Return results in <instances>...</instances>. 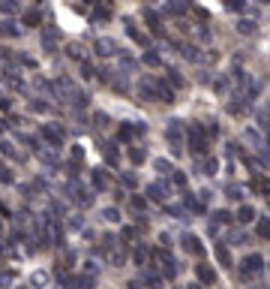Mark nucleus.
I'll return each mask as SVG.
<instances>
[{"label":"nucleus","mask_w":270,"mask_h":289,"mask_svg":"<svg viewBox=\"0 0 270 289\" xmlns=\"http://www.w3.org/2000/svg\"><path fill=\"white\" fill-rule=\"evenodd\" d=\"M21 144L27 151H39V139H33V136H21Z\"/></svg>","instance_id":"nucleus-40"},{"label":"nucleus","mask_w":270,"mask_h":289,"mask_svg":"<svg viewBox=\"0 0 270 289\" xmlns=\"http://www.w3.org/2000/svg\"><path fill=\"white\" fill-rule=\"evenodd\" d=\"M69 99H72V105H75V108H87V94H84V91H75Z\"/></svg>","instance_id":"nucleus-32"},{"label":"nucleus","mask_w":270,"mask_h":289,"mask_svg":"<svg viewBox=\"0 0 270 289\" xmlns=\"http://www.w3.org/2000/svg\"><path fill=\"white\" fill-rule=\"evenodd\" d=\"M108 259H111V265H117V268H120V265L126 262V250H111V253H108Z\"/></svg>","instance_id":"nucleus-34"},{"label":"nucleus","mask_w":270,"mask_h":289,"mask_svg":"<svg viewBox=\"0 0 270 289\" xmlns=\"http://www.w3.org/2000/svg\"><path fill=\"white\" fill-rule=\"evenodd\" d=\"M213 253H216L219 265H225V268H231V265H234V262H231V253H228V247H225V244H216V247H213Z\"/></svg>","instance_id":"nucleus-17"},{"label":"nucleus","mask_w":270,"mask_h":289,"mask_svg":"<svg viewBox=\"0 0 270 289\" xmlns=\"http://www.w3.org/2000/svg\"><path fill=\"white\" fill-rule=\"evenodd\" d=\"M255 232H258L261 241H270V217H261V223L255 226Z\"/></svg>","instance_id":"nucleus-28"},{"label":"nucleus","mask_w":270,"mask_h":289,"mask_svg":"<svg viewBox=\"0 0 270 289\" xmlns=\"http://www.w3.org/2000/svg\"><path fill=\"white\" fill-rule=\"evenodd\" d=\"M141 286H147V289H162V277L159 274H141Z\"/></svg>","instance_id":"nucleus-24"},{"label":"nucleus","mask_w":270,"mask_h":289,"mask_svg":"<svg viewBox=\"0 0 270 289\" xmlns=\"http://www.w3.org/2000/svg\"><path fill=\"white\" fill-rule=\"evenodd\" d=\"M144 18H147V27H150L153 36H162V21H159L156 12H153V9H144Z\"/></svg>","instance_id":"nucleus-14"},{"label":"nucleus","mask_w":270,"mask_h":289,"mask_svg":"<svg viewBox=\"0 0 270 289\" xmlns=\"http://www.w3.org/2000/svg\"><path fill=\"white\" fill-rule=\"evenodd\" d=\"M21 6L18 3H12V0H0V12H3V15H12V12H18Z\"/></svg>","instance_id":"nucleus-39"},{"label":"nucleus","mask_w":270,"mask_h":289,"mask_svg":"<svg viewBox=\"0 0 270 289\" xmlns=\"http://www.w3.org/2000/svg\"><path fill=\"white\" fill-rule=\"evenodd\" d=\"M216 166H219V163H216L213 157H204V169H201V172H204V175H213V172H216Z\"/></svg>","instance_id":"nucleus-42"},{"label":"nucleus","mask_w":270,"mask_h":289,"mask_svg":"<svg viewBox=\"0 0 270 289\" xmlns=\"http://www.w3.org/2000/svg\"><path fill=\"white\" fill-rule=\"evenodd\" d=\"M186 142H189V151L195 154V157H204L207 154V136H204V130H201V124H189V130H186Z\"/></svg>","instance_id":"nucleus-1"},{"label":"nucleus","mask_w":270,"mask_h":289,"mask_svg":"<svg viewBox=\"0 0 270 289\" xmlns=\"http://www.w3.org/2000/svg\"><path fill=\"white\" fill-rule=\"evenodd\" d=\"M0 154L9 157V160H21V151L15 148V144H12L9 139H0Z\"/></svg>","instance_id":"nucleus-16"},{"label":"nucleus","mask_w":270,"mask_h":289,"mask_svg":"<svg viewBox=\"0 0 270 289\" xmlns=\"http://www.w3.org/2000/svg\"><path fill=\"white\" fill-rule=\"evenodd\" d=\"M147 66H162V57L156 54V51H144V57H141Z\"/></svg>","instance_id":"nucleus-38"},{"label":"nucleus","mask_w":270,"mask_h":289,"mask_svg":"<svg viewBox=\"0 0 270 289\" xmlns=\"http://www.w3.org/2000/svg\"><path fill=\"white\" fill-rule=\"evenodd\" d=\"M9 60H12V57L6 54V48H0V66H9Z\"/></svg>","instance_id":"nucleus-49"},{"label":"nucleus","mask_w":270,"mask_h":289,"mask_svg":"<svg viewBox=\"0 0 270 289\" xmlns=\"http://www.w3.org/2000/svg\"><path fill=\"white\" fill-rule=\"evenodd\" d=\"M129 205H132L135 211H144V208H147V199H144V196H132V199H129Z\"/></svg>","instance_id":"nucleus-43"},{"label":"nucleus","mask_w":270,"mask_h":289,"mask_svg":"<svg viewBox=\"0 0 270 289\" xmlns=\"http://www.w3.org/2000/svg\"><path fill=\"white\" fill-rule=\"evenodd\" d=\"M30 283H33L36 289H48V286H51V274H48V271H33V274H30Z\"/></svg>","instance_id":"nucleus-15"},{"label":"nucleus","mask_w":270,"mask_h":289,"mask_svg":"<svg viewBox=\"0 0 270 289\" xmlns=\"http://www.w3.org/2000/svg\"><path fill=\"white\" fill-rule=\"evenodd\" d=\"M84 226V220H81V214H75L72 220H69V229H81Z\"/></svg>","instance_id":"nucleus-47"},{"label":"nucleus","mask_w":270,"mask_h":289,"mask_svg":"<svg viewBox=\"0 0 270 289\" xmlns=\"http://www.w3.org/2000/svg\"><path fill=\"white\" fill-rule=\"evenodd\" d=\"M21 21L30 24V27H33V24H42V12H39V9H27V12L21 15Z\"/></svg>","instance_id":"nucleus-27"},{"label":"nucleus","mask_w":270,"mask_h":289,"mask_svg":"<svg viewBox=\"0 0 270 289\" xmlns=\"http://www.w3.org/2000/svg\"><path fill=\"white\" fill-rule=\"evenodd\" d=\"M138 96L147 99V102L159 99V82H156V79H150V76H144V79L138 82Z\"/></svg>","instance_id":"nucleus-8"},{"label":"nucleus","mask_w":270,"mask_h":289,"mask_svg":"<svg viewBox=\"0 0 270 289\" xmlns=\"http://www.w3.org/2000/svg\"><path fill=\"white\" fill-rule=\"evenodd\" d=\"M144 160H147V151L138 148V144H132V148H129V163H132V166H141Z\"/></svg>","instance_id":"nucleus-22"},{"label":"nucleus","mask_w":270,"mask_h":289,"mask_svg":"<svg viewBox=\"0 0 270 289\" xmlns=\"http://www.w3.org/2000/svg\"><path fill=\"white\" fill-rule=\"evenodd\" d=\"M195 277H198V283H201V286H213V283H216V271H213L210 265H204V262H201V265H195Z\"/></svg>","instance_id":"nucleus-12"},{"label":"nucleus","mask_w":270,"mask_h":289,"mask_svg":"<svg viewBox=\"0 0 270 289\" xmlns=\"http://www.w3.org/2000/svg\"><path fill=\"white\" fill-rule=\"evenodd\" d=\"M159 99L162 102H174V88H168L165 82H159Z\"/></svg>","instance_id":"nucleus-33"},{"label":"nucleus","mask_w":270,"mask_h":289,"mask_svg":"<svg viewBox=\"0 0 270 289\" xmlns=\"http://www.w3.org/2000/svg\"><path fill=\"white\" fill-rule=\"evenodd\" d=\"M186 289H204V286H201V283H189Z\"/></svg>","instance_id":"nucleus-52"},{"label":"nucleus","mask_w":270,"mask_h":289,"mask_svg":"<svg viewBox=\"0 0 270 289\" xmlns=\"http://www.w3.org/2000/svg\"><path fill=\"white\" fill-rule=\"evenodd\" d=\"M180 54H183L186 60H201V51H198V46H192V43H183V46H180Z\"/></svg>","instance_id":"nucleus-20"},{"label":"nucleus","mask_w":270,"mask_h":289,"mask_svg":"<svg viewBox=\"0 0 270 289\" xmlns=\"http://www.w3.org/2000/svg\"><path fill=\"white\" fill-rule=\"evenodd\" d=\"M237 220H240V223H252V220H255V208H252V205H240V208H237Z\"/></svg>","instance_id":"nucleus-23"},{"label":"nucleus","mask_w":270,"mask_h":289,"mask_svg":"<svg viewBox=\"0 0 270 289\" xmlns=\"http://www.w3.org/2000/svg\"><path fill=\"white\" fill-rule=\"evenodd\" d=\"M243 139H246V142H258V133H255V130H246Z\"/></svg>","instance_id":"nucleus-51"},{"label":"nucleus","mask_w":270,"mask_h":289,"mask_svg":"<svg viewBox=\"0 0 270 289\" xmlns=\"http://www.w3.org/2000/svg\"><path fill=\"white\" fill-rule=\"evenodd\" d=\"M123 27H126V36H129V40H132V43H138L141 48H150V36H147L144 30H138L132 18H126V21H123Z\"/></svg>","instance_id":"nucleus-9"},{"label":"nucleus","mask_w":270,"mask_h":289,"mask_svg":"<svg viewBox=\"0 0 270 289\" xmlns=\"http://www.w3.org/2000/svg\"><path fill=\"white\" fill-rule=\"evenodd\" d=\"M168 196H171V184H168V181H153V184H147V199L165 205Z\"/></svg>","instance_id":"nucleus-6"},{"label":"nucleus","mask_w":270,"mask_h":289,"mask_svg":"<svg viewBox=\"0 0 270 289\" xmlns=\"http://www.w3.org/2000/svg\"><path fill=\"white\" fill-rule=\"evenodd\" d=\"M231 244H249V238L243 232H234V235H231Z\"/></svg>","instance_id":"nucleus-46"},{"label":"nucleus","mask_w":270,"mask_h":289,"mask_svg":"<svg viewBox=\"0 0 270 289\" xmlns=\"http://www.w3.org/2000/svg\"><path fill=\"white\" fill-rule=\"evenodd\" d=\"M99 217H102V220H105V223H120V211H117V208H114V205H108V208H102V211H99Z\"/></svg>","instance_id":"nucleus-19"},{"label":"nucleus","mask_w":270,"mask_h":289,"mask_svg":"<svg viewBox=\"0 0 270 289\" xmlns=\"http://www.w3.org/2000/svg\"><path fill=\"white\" fill-rule=\"evenodd\" d=\"M0 36H3V40H18V36H21V27H18L12 18H6V21H0Z\"/></svg>","instance_id":"nucleus-13"},{"label":"nucleus","mask_w":270,"mask_h":289,"mask_svg":"<svg viewBox=\"0 0 270 289\" xmlns=\"http://www.w3.org/2000/svg\"><path fill=\"white\" fill-rule=\"evenodd\" d=\"M0 108H3V112H9V108H12V99H9V96H0Z\"/></svg>","instance_id":"nucleus-48"},{"label":"nucleus","mask_w":270,"mask_h":289,"mask_svg":"<svg viewBox=\"0 0 270 289\" xmlns=\"http://www.w3.org/2000/svg\"><path fill=\"white\" fill-rule=\"evenodd\" d=\"M153 166H156V172L165 175V178H171V172H174V166H171L168 160H162V157H159V160H153Z\"/></svg>","instance_id":"nucleus-29"},{"label":"nucleus","mask_w":270,"mask_h":289,"mask_svg":"<svg viewBox=\"0 0 270 289\" xmlns=\"http://www.w3.org/2000/svg\"><path fill=\"white\" fill-rule=\"evenodd\" d=\"M90 187H93L96 193H105V190L111 187V175L102 172V169H93V172H90Z\"/></svg>","instance_id":"nucleus-11"},{"label":"nucleus","mask_w":270,"mask_h":289,"mask_svg":"<svg viewBox=\"0 0 270 289\" xmlns=\"http://www.w3.org/2000/svg\"><path fill=\"white\" fill-rule=\"evenodd\" d=\"M129 289H144V286L141 283H129Z\"/></svg>","instance_id":"nucleus-53"},{"label":"nucleus","mask_w":270,"mask_h":289,"mask_svg":"<svg viewBox=\"0 0 270 289\" xmlns=\"http://www.w3.org/2000/svg\"><path fill=\"white\" fill-rule=\"evenodd\" d=\"M264 268V259H261V253H246L243 262H240V277H252V274H261Z\"/></svg>","instance_id":"nucleus-5"},{"label":"nucleus","mask_w":270,"mask_h":289,"mask_svg":"<svg viewBox=\"0 0 270 289\" xmlns=\"http://www.w3.org/2000/svg\"><path fill=\"white\" fill-rule=\"evenodd\" d=\"M66 54H69L72 60H78V63H87V54H84V46H78V43H72V46L66 48Z\"/></svg>","instance_id":"nucleus-18"},{"label":"nucleus","mask_w":270,"mask_h":289,"mask_svg":"<svg viewBox=\"0 0 270 289\" xmlns=\"http://www.w3.org/2000/svg\"><path fill=\"white\" fill-rule=\"evenodd\" d=\"M183 9H186V6H180V3H165V6H162V12H165V15H180Z\"/></svg>","instance_id":"nucleus-41"},{"label":"nucleus","mask_w":270,"mask_h":289,"mask_svg":"<svg viewBox=\"0 0 270 289\" xmlns=\"http://www.w3.org/2000/svg\"><path fill=\"white\" fill-rule=\"evenodd\" d=\"M108 121H111V118H108L105 112H93V127H96V130H105Z\"/></svg>","instance_id":"nucleus-37"},{"label":"nucleus","mask_w":270,"mask_h":289,"mask_svg":"<svg viewBox=\"0 0 270 289\" xmlns=\"http://www.w3.org/2000/svg\"><path fill=\"white\" fill-rule=\"evenodd\" d=\"M234 217H231V211H225V208H219V211H213V226H225V223H231Z\"/></svg>","instance_id":"nucleus-21"},{"label":"nucleus","mask_w":270,"mask_h":289,"mask_svg":"<svg viewBox=\"0 0 270 289\" xmlns=\"http://www.w3.org/2000/svg\"><path fill=\"white\" fill-rule=\"evenodd\" d=\"M165 142H168V148H171L174 157L183 154V124H180V118H171V121H168V127H165Z\"/></svg>","instance_id":"nucleus-2"},{"label":"nucleus","mask_w":270,"mask_h":289,"mask_svg":"<svg viewBox=\"0 0 270 289\" xmlns=\"http://www.w3.org/2000/svg\"><path fill=\"white\" fill-rule=\"evenodd\" d=\"M120 181H123L126 187H135V184H138V178H135V172H123V175H120Z\"/></svg>","instance_id":"nucleus-44"},{"label":"nucleus","mask_w":270,"mask_h":289,"mask_svg":"<svg viewBox=\"0 0 270 289\" xmlns=\"http://www.w3.org/2000/svg\"><path fill=\"white\" fill-rule=\"evenodd\" d=\"M228 199H231V202L240 199V187H228Z\"/></svg>","instance_id":"nucleus-50"},{"label":"nucleus","mask_w":270,"mask_h":289,"mask_svg":"<svg viewBox=\"0 0 270 289\" xmlns=\"http://www.w3.org/2000/svg\"><path fill=\"white\" fill-rule=\"evenodd\" d=\"M147 256H150V253H147V247H144V244H141V247H135V250H132V259H135V262H138V265H144V262H147Z\"/></svg>","instance_id":"nucleus-36"},{"label":"nucleus","mask_w":270,"mask_h":289,"mask_svg":"<svg viewBox=\"0 0 270 289\" xmlns=\"http://www.w3.org/2000/svg\"><path fill=\"white\" fill-rule=\"evenodd\" d=\"M57 46H60V30L48 24V27L42 30V48H45V54H51V51H57Z\"/></svg>","instance_id":"nucleus-10"},{"label":"nucleus","mask_w":270,"mask_h":289,"mask_svg":"<svg viewBox=\"0 0 270 289\" xmlns=\"http://www.w3.org/2000/svg\"><path fill=\"white\" fill-rule=\"evenodd\" d=\"M15 181V175H12V169L6 166V163H0V184H12Z\"/></svg>","instance_id":"nucleus-35"},{"label":"nucleus","mask_w":270,"mask_h":289,"mask_svg":"<svg viewBox=\"0 0 270 289\" xmlns=\"http://www.w3.org/2000/svg\"><path fill=\"white\" fill-rule=\"evenodd\" d=\"M255 21L252 18H243V21H237V33H243V36H255Z\"/></svg>","instance_id":"nucleus-25"},{"label":"nucleus","mask_w":270,"mask_h":289,"mask_svg":"<svg viewBox=\"0 0 270 289\" xmlns=\"http://www.w3.org/2000/svg\"><path fill=\"white\" fill-rule=\"evenodd\" d=\"M171 184H174V187H183V184H186V175L174 169V172H171Z\"/></svg>","instance_id":"nucleus-45"},{"label":"nucleus","mask_w":270,"mask_h":289,"mask_svg":"<svg viewBox=\"0 0 270 289\" xmlns=\"http://www.w3.org/2000/svg\"><path fill=\"white\" fill-rule=\"evenodd\" d=\"M117 139H120V142H132V139H135V130H132V124H120V130H117Z\"/></svg>","instance_id":"nucleus-30"},{"label":"nucleus","mask_w":270,"mask_h":289,"mask_svg":"<svg viewBox=\"0 0 270 289\" xmlns=\"http://www.w3.org/2000/svg\"><path fill=\"white\" fill-rule=\"evenodd\" d=\"M93 54L96 57H117L120 54V46L111 40V36H99V40H93Z\"/></svg>","instance_id":"nucleus-3"},{"label":"nucleus","mask_w":270,"mask_h":289,"mask_svg":"<svg viewBox=\"0 0 270 289\" xmlns=\"http://www.w3.org/2000/svg\"><path fill=\"white\" fill-rule=\"evenodd\" d=\"M165 72H168V88H183V85H186L177 69H165Z\"/></svg>","instance_id":"nucleus-31"},{"label":"nucleus","mask_w":270,"mask_h":289,"mask_svg":"<svg viewBox=\"0 0 270 289\" xmlns=\"http://www.w3.org/2000/svg\"><path fill=\"white\" fill-rule=\"evenodd\" d=\"M180 247H183V253H189V256H195V259L204 256V244H201V238L192 235V232H186V235L180 238Z\"/></svg>","instance_id":"nucleus-7"},{"label":"nucleus","mask_w":270,"mask_h":289,"mask_svg":"<svg viewBox=\"0 0 270 289\" xmlns=\"http://www.w3.org/2000/svg\"><path fill=\"white\" fill-rule=\"evenodd\" d=\"M42 139H45V144H48V151H60V148H63V127L45 124V127H42Z\"/></svg>","instance_id":"nucleus-4"},{"label":"nucleus","mask_w":270,"mask_h":289,"mask_svg":"<svg viewBox=\"0 0 270 289\" xmlns=\"http://www.w3.org/2000/svg\"><path fill=\"white\" fill-rule=\"evenodd\" d=\"M252 190H261L267 199H270V178H264V175H258L255 181H252Z\"/></svg>","instance_id":"nucleus-26"}]
</instances>
